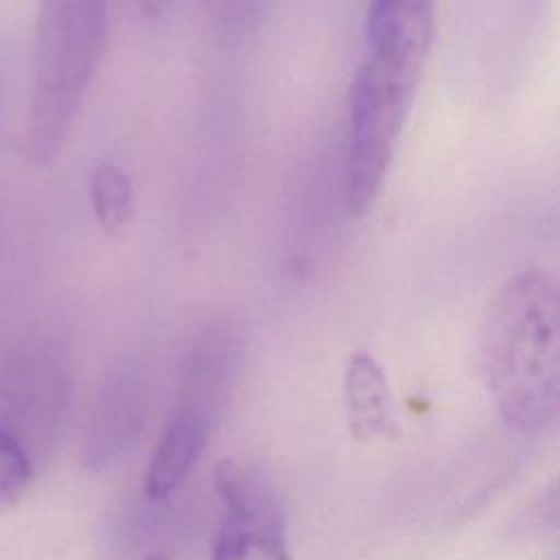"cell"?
Listing matches in <instances>:
<instances>
[{"mask_svg": "<svg viewBox=\"0 0 560 560\" xmlns=\"http://www.w3.org/2000/svg\"><path fill=\"white\" fill-rule=\"evenodd\" d=\"M262 2L265 0H212V11L223 28H245L258 15Z\"/></svg>", "mask_w": 560, "mask_h": 560, "instance_id": "10", "label": "cell"}, {"mask_svg": "<svg viewBox=\"0 0 560 560\" xmlns=\"http://www.w3.org/2000/svg\"><path fill=\"white\" fill-rule=\"evenodd\" d=\"M33 477L31 457L20 431L0 420V514L13 510L26 494Z\"/></svg>", "mask_w": 560, "mask_h": 560, "instance_id": "9", "label": "cell"}, {"mask_svg": "<svg viewBox=\"0 0 560 560\" xmlns=\"http://www.w3.org/2000/svg\"><path fill=\"white\" fill-rule=\"evenodd\" d=\"M214 488L223 508L212 560H291L284 516L269 481L238 459H221Z\"/></svg>", "mask_w": 560, "mask_h": 560, "instance_id": "5", "label": "cell"}, {"mask_svg": "<svg viewBox=\"0 0 560 560\" xmlns=\"http://www.w3.org/2000/svg\"><path fill=\"white\" fill-rule=\"evenodd\" d=\"M435 33V0H370L365 52L350 88L346 206L363 217L394 162Z\"/></svg>", "mask_w": 560, "mask_h": 560, "instance_id": "1", "label": "cell"}, {"mask_svg": "<svg viewBox=\"0 0 560 560\" xmlns=\"http://www.w3.org/2000/svg\"><path fill=\"white\" fill-rule=\"evenodd\" d=\"M144 560H171L164 551H153V553H149Z\"/></svg>", "mask_w": 560, "mask_h": 560, "instance_id": "12", "label": "cell"}, {"mask_svg": "<svg viewBox=\"0 0 560 560\" xmlns=\"http://www.w3.org/2000/svg\"><path fill=\"white\" fill-rule=\"evenodd\" d=\"M241 339L228 324H212L190 348L171 413L149 457L144 492L166 499L177 492L206 453L238 376Z\"/></svg>", "mask_w": 560, "mask_h": 560, "instance_id": "4", "label": "cell"}, {"mask_svg": "<svg viewBox=\"0 0 560 560\" xmlns=\"http://www.w3.org/2000/svg\"><path fill=\"white\" fill-rule=\"evenodd\" d=\"M483 383L521 433L547 431L560 409L558 284L542 267L516 271L492 298L479 335Z\"/></svg>", "mask_w": 560, "mask_h": 560, "instance_id": "2", "label": "cell"}, {"mask_svg": "<svg viewBox=\"0 0 560 560\" xmlns=\"http://www.w3.org/2000/svg\"><path fill=\"white\" fill-rule=\"evenodd\" d=\"M144 387L136 374H122L105 394L94 418L92 455L98 466H107L120 457L142 429Z\"/></svg>", "mask_w": 560, "mask_h": 560, "instance_id": "7", "label": "cell"}, {"mask_svg": "<svg viewBox=\"0 0 560 560\" xmlns=\"http://www.w3.org/2000/svg\"><path fill=\"white\" fill-rule=\"evenodd\" d=\"M343 405L352 435L357 440L396 438L392 394L381 365L365 352H354L343 372Z\"/></svg>", "mask_w": 560, "mask_h": 560, "instance_id": "6", "label": "cell"}, {"mask_svg": "<svg viewBox=\"0 0 560 560\" xmlns=\"http://www.w3.org/2000/svg\"><path fill=\"white\" fill-rule=\"evenodd\" d=\"M112 0H37L24 151L33 166L61 153L103 63Z\"/></svg>", "mask_w": 560, "mask_h": 560, "instance_id": "3", "label": "cell"}, {"mask_svg": "<svg viewBox=\"0 0 560 560\" xmlns=\"http://www.w3.org/2000/svg\"><path fill=\"white\" fill-rule=\"evenodd\" d=\"M90 201L94 219L107 234H118L133 217V186L125 168L101 162L90 175Z\"/></svg>", "mask_w": 560, "mask_h": 560, "instance_id": "8", "label": "cell"}, {"mask_svg": "<svg viewBox=\"0 0 560 560\" xmlns=\"http://www.w3.org/2000/svg\"><path fill=\"white\" fill-rule=\"evenodd\" d=\"M140 11L147 15V18H153V20H160L171 7L175 0H136Z\"/></svg>", "mask_w": 560, "mask_h": 560, "instance_id": "11", "label": "cell"}]
</instances>
